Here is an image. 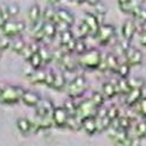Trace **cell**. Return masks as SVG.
<instances>
[{"label": "cell", "mask_w": 146, "mask_h": 146, "mask_svg": "<svg viewBox=\"0 0 146 146\" xmlns=\"http://www.w3.org/2000/svg\"><path fill=\"white\" fill-rule=\"evenodd\" d=\"M25 92L19 86H4L0 88V102L4 104H15L21 101V97Z\"/></svg>", "instance_id": "6da1fadb"}, {"label": "cell", "mask_w": 146, "mask_h": 146, "mask_svg": "<svg viewBox=\"0 0 146 146\" xmlns=\"http://www.w3.org/2000/svg\"><path fill=\"white\" fill-rule=\"evenodd\" d=\"M101 61H102V54L100 50L97 49H90L87 50L84 54H82L78 60H77V63L82 67H86V68H90V69H95V68H98L101 64Z\"/></svg>", "instance_id": "7a4b0ae2"}, {"label": "cell", "mask_w": 146, "mask_h": 146, "mask_svg": "<svg viewBox=\"0 0 146 146\" xmlns=\"http://www.w3.org/2000/svg\"><path fill=\"white\" fill-rule=\"evenodd\" d=\"M87 89V80L84 76H77L67 86V92L71 98H76L83 95Z\"/></svg>", "instance_id": "3957f363"}, {"label": "cell", "mask_w": 146, "mask_h": 146, "mask_svg": "<svg viewBox=\"0 0 146 146\" xmlns=\"http://www.w3.org/2000/svg\"><path fill=\"white\" fill-rule=\"evenodd\" d=\"M115 35H116V29H115L113 26L102 25V26H100V28H98V31H97L95 36H96L97 41L104 46V44H108L109 42H110L113 39Z\"/></svg>", "instance_id": "277c9868"}, {"label": "cell", "mask_w": 146, "mask_h": 146, "mask_svg": "<svg viewBox=\"0 0 146 146\" xmlns=\"http://www.w3.org/2000/svg\"><path fill=\"white\" fill-rule=\"evenodd\" d=\"M125 58H126V63L131 66H138L143 62V53L135 47H129L125 50Z\"/></svg>", "instance_id": "5b68a950"}, {"label": "cell", "mask_w": 146, "mask_h": 146, "mask_svg": "<svg viewBox=\"0 0 146 146\" xmlns=\"http://www.w3.org/2000/svg\"><path fill=\"white\" fill-rule=\"evenodd\" d=\"M54 104L49 100H41L39 104L35 106L36 116L44 118V117H52V113L54 111Z\"/></svg>", "instance_id": "8992f818"}, {"label": "cell", "mask_w": 146, "mask_h": 146, "mask_svg": "<svg viewBox=\"0 0 146 146\" xmlns=\"http://www.w3.org/2000/svg\"><path fill=\"white\" fill-rule=\"evenodd\" d=\"M67 119H68V113L63 109V106L55 108L54 111L52 113V120L53 123L58 126V127H64L67 124Z\"/></svg>", "instance_id": "52a82bcc"}, {"label": "cell", "mask_w": 146, "mask_h": 146, "mask_svg": "<svg viewBox=\"0 0 146 146\" xmlns=\"http://www.w3.org/2000/svg\"><path fill=\"white\" fill-rule=\"evenodd\" d=\"M55 21H61V22L67 23L68 26H71L75 21V18L71 14V12H69L68 9L58 8V9L55 11Z\"/></svg>", "instance_id": "ba28073f"}, {"label": "cell", "mask_w": 146, "mask_h": 146, "mask_svg": "<svg viewBox=\"0 0 146 146\" xmlns=\"http://www.w3.org/2000/svg\"><path fill=\"white\" fill-rule=\"evenodd\" d=\"M118 6L121 12H124L126 14H132L135 15L138 9L141 7L140 1H118Z\"/></svg>", "instance_id": "9c48e42d"}, {"label": "cell", "mask_w": 146, "mask_h": 146, "mask_svg": "<svg viewBox=\"0 0 146 146\" xmlns=\"http://www.w3.org/2000/svg\"><path fill=\"white\" fill-rule=\"evenodd\" d=\"M83 23H86V26L88 27L89 29V35H96L97 31L100 28V25H98V21H97L96 17L91 13H86L83 18Z\"/></svg>", "instance_id": "30bf717a"}, {"label": "cell", "mask_w": 146, "mask_h": 146, "mask_svg": "<svg viewBox=\"0 0 146 146\" xmlns=\"http://www.w3.org/2000/svg\"><path fill=\"white\" fill-rule=\"evenodd\" d=\"M1 31L4 33V36L8 39H12L14 36H18L19 35V32H18V21H6L5 25L1 27Z\"/></svg>", "instance_id": "8fae6325"}, {"label": "cell", "mask_w": 146, "mask_h": 146, "mask_svg": "<svg viewBox=\"0 0 146 146\" xmlns=\"http://www.w3.org/2000/svg\"><path fill=\"white\" fill-rule=\"evenodd\" d=\"M136 32V23L133 20L129 19L123 23V27H121V35L125 41H130L133 38V34Z\"/></svg>", "instance_id": "7c38bea8"}, {"label": "cell", "mask_w": 146, "mask_h": 146, "mask_svg": "<svg viewBox=\"0 0 146 146\" xmlns=\"http://www.w3.org/2000/svg\"><path fill=\"white\" fill-rule=\"evenodd\" d=\"M21 101L28 106H34L35 108L39 104V102L41 101V97L34 91L25 90V92H23V95L21 97Z\"/></svg>", "instance_id": "4fadbf2b"}, {"label": "cell", "mask_w": 146, "mask_h": 146, "mask_svg": "<svg viewBox=\"0 0 146 146\" xmlns=\"http://www.w3.org/2000/svg\"><path fill=\"white\" fill-rule=\"evenodd\" d=\"M141 90L140 89H131L126 95H125V104L131 106L137 104L140 98H141Z\"/></svg>", "instance_id": "5bb4252c"}, {"label": "cell", "mask_w": 146, "mask_h": 146, "mask_svg": "<svg viewBox=\"0 0 146 146\" xmlns=\"http://www.w3.org/2000/svg\"><path fill=\"white\" fill-rule=\"evenodd\" d=\"M58 63L62 66L67 71H74L76 69V67H77V61L70 54H64Z\"/></svg>", "instance_id": "9a60e30c"}, {"label": "cell", "mask_w": 146, "mask_h": 146, "mask_svg": "<svg viewBox=\"0 0 146 146\" xmlns=\"http://www.w3.org/2000/svg\"><path fill=\"white\" fill-rule=\"evenodd\" d=\"M102 96L104 97V100H110L112 97L116 96L117 91H116V86L113 82H105L103 84V88H102Z\"/></svg>", "instance_id": "2e32d148"}, {"label": "cell", "mask_w": 146, "mask_h": 146, "mask_svg": "<svg viewBox=\"0 0 146 146\" xmlns=\"http://www.w3.org/2000/svg\"><path fill=\"white\" fill-rule=\"evenodd\" d=\"M104 61H105V67L108 70H110L112 72H117V69L119 67V61L116 55L108 54L106 56H104Z\"/></svg>", "instance_id": "e0dca14e"}, {"label": "cell", "mask_w": 146, "mask_h": 146, "mask_svg": "<svg viewBox=\"0 0 146 146\" xmlns=\"http://www.w3.org/2000/svg\"><path fill=\"white\" fill-rule=\"evenodd\" d=\"M28 17H29V20H31L33 26L35 25V23H38L41 20V18H42V13H41L40 6L39 5H33L29 8V11H28Z\"/></svg>", "instance_id": "ac0fdd59"}, {"label": "cell", "mask_w": 146, "mask_h": 146, "mask_svg": "<svg viewBox=\"0 0 146 146\" xmlns=\"http://www.w3.org/2000/svg\"><path fill=\"white\" fill-rule=\"evenodd\" d=\"M82 127L84 129L88 135L92 136L96 133V120H95V117H89V118H86L82 120Z\"/></svg>", "instance_id": "d6986e66"}, {"label": "cell", "mask_w": 146, "mask_h": 146, "mask_svg": "<svg viewBox=\"0 0 146 146\" xmlns=\"http://www.w3.org/2000/svg\"><path fill=\"white\" fill-rule=\"evenodd\" d=\"M17 126L22 135H28L32 132V121L26 118H20L17 121Z\"/></svg>", "instance_id": "ffe728a7"}, {"label": "cell", "mask_w": 146, "mask_h": 146, "mask_svg": "<svg viewBox=\"0 0 146 146\" xmlns=\"http://www.w3.org/2000/svg\"><path fill=\"white\" fill-rule=\"evenodd\" d=\"M56 27L53 22H44V25L42 27V33L44 39H53L56 35Z\"/></svg>", "instance_id": "44dd1931"}, {"label": "cell", "mask_w": 146, "mask_h": 146, "mask_svg": "<svg viewBox=\"0 0 146 146\" xmlns=\"http://www.w3.org/2000/svg\"><path fill=\"white\" fill-rule=\"evenodd\" d=\"M116 86V91L117 94H121V95H126L131 89L129 87V83L126 78H119L118 81H116L115 83Z\"/></svg>", "instance_id": "7402d4cb"}, {"label": "cell", "mask_w": 146, "mask_h": 146, "mask_svg": "<svg viewBox=\"0 0 146 146\" xmlns=\"http://www.w3.org/2000/svg\"><path fill=\"white\" fill-rule=\"evenodd\" d=\"M44 78H46V72L44 71H39L36 70L32 74L28 75V80L31 81V83L33 84H41L44 83Z\"/></svg>", "instance_id": "603a6c76"}, {"label": "cell", "mask_w": 146, "mask_h": 146, "mask_svg": "<svg viewBox=\"0 0 146 146\" xmlns=\"http://www.w3.org/2000/svg\"><path fill=\"white\" fill-rule=\"evenodd\" d=\"M66 78L62 74H55L54 72V81H53V86L52 88L55 90H62L66 87Z\"/></svg>", "instance_id": "cb8c5ba5"}, {"label": "cell", "mask_w": 146, "mask_h": 146, "mask_svg": "<svg viewBox=\"0 0 146 146\" xmlns=\"http://www.w3.org/2000/svg\"><path fill=\"white\" fill-rule=\"evenodd\" d=\"M135 135H136V138H138V139L146 137V120H140L136 125Z\"/></svg>", "instance_id": "d4e9b609"}, {"label": "cell", "mask_w": 146, "mask_h": 146, "mask_svg": "<svg viewBox=\"0 0 146 146\" xmlns=\"http://www.w3.org/2000/svg\"><path fill=\"white\" fill-rule=\"evenodd\" d=\"M38 53H39V55H40V57L42 60V64H48L53 60L52 53L48 50L46 47H40V49H39Z\"/></svg>", "instance_id": "484cf974"}, {"label": "cell", "mask_w": 146, "mask_h": 146, "mask_svg": "<svg viewBox=\"0 0 146 146\" xmlns=\"http://www.w3.org/2000/svg\"><path fill=\"white\" fill-rule=\"evenodd\" d=\"M129 87L130 89H143V87L145 86V81L140 77H132L130 80H127Z\"/></svg>", "instance_id": "4316f807"}, {"label": "cell", "mask_w": 146, "mask_h": 146, "mask_svg": "<svg viewBox=\"0 0 146 146\" xmlns=\"http://www.w3.org/2000/svg\"><path fill=\"white\" fill-rule=\"evenodd\" d=\"M25 46H26V43H25V41H23L21 38H15L13 41H11V46H9V47H11L15 53L20 54Z\"/></svg>", "instance_id": "83f0119b"}, {"label": "cell", "mask_w": 146, "mask_h": 146, "mask_svg": "<svg viewBox=\"0 0 146 146\" xmlns=\"http://www.w3.org/2000/svg\"><path fill=\"white\" fill-rule=\"evenodd\" d=\"M89 100H90V102L94 104V106H95L96 109L101 108V106L103 105V103H104V97L102 96L101 92H94L92 96L90 97Z\"/></svg>", "instance_id": "f1b7e54d"}, {"label": "cell", "mask_w": 146, "mask_h": 146, "mask_svg": "<svg viewBox=\"0 0 146 146\" xmlns=\"http://www.w3.org/2000/svg\"><path fill=\"white\" fill-rule=\"evenodd\" d=\"M74 34H72L70 31H66L63 33H61L60 35V42H61V46H67L69 42H71L72 40H74Z\"/></svg>", "instance_id": "f546056e"}, {"label": "cell", "mask_w": 146, "mask_h": 146, "mask_svg": "<svg viewBox=\"0 0 146 146\" xmlns=\"http://www.w3.org/2000/svg\"><path fill=\"white\" fill-rule=\"evenodd\" d=\"M63 109L66 110V112L68 113V117H74L76 116V110H77V105L72 102V101H67L64 103Z\"/></svg>", "instance_id": "4dcf8cb0"}, {"label": "cell", "mask_w": 146, "mask_h": 146, "mask_svg": "<svg viewBox=\"0 0 146 146\" xmlns=\"http://www.w3.org/2000/svg\"><path fill=\"white\" fill-rule=\"evenodd\" d=\"M81 124H82L81 121H80V120L74 116V117H68L66 126H67V127H69V129H71V130H80V129L82 127V125H81Z\"/></svg>", "instance_id": "1f68e13d"}, {"label": "cell", "mask_w": 146, "mask_h": 146, "mask_svg": "<svg viewBox=\"0 0 146 146\" xmlns=\"http://www.w3.org/2000/svg\"><path fill=\"white\" fill-rule=\"evenodd\" d=\"M28 61H29V63H31L32 68H33V69H35V70H38V69L42 66V60H41V57H40L39 53L33 54V55H32V57H31Z\"/></svg>", "instance_id": "d6a6232c"}, {"label": "cell", "mask_w": 146, "mask_h": 146, "mask_svg": "<svg viewBox=\"0 0 146 146\" xmlns=\"http://www.w3.org/2000/svg\"><path fill=\"white\" fill-rule=\"evenodd\" d=\"M117 74L120 75V78H126L130 74V66L127 63H119L117 69Z\"/></svg>", "instance_id": "836d02e7"}, {"label": "cell", "mask_w": 146, "mask_h": 146, "mask_svg": "<svg viewBox=\"0 0 146 146\" xmlns=\"http://www.w3.org/2000/svg\"><path fill=\"white\" fill-rule=\"evenodd\" d=\"M78 55H82L87 52V43L84 42L83 39H76V44H75V50Z\"/></svg>", "instance_id": "e575fe53"}, {"label": "cell", "mask_w": 146, "mask_h": 146, "mask_svg": "<svg viewBox=\"0 0 146 146\" xmlns=\"http://www.w3.org/2000/svg\"><path fill=\"white\" fill-rule=\"evenodd\" d=\"M106 116L111 121L116 120L119 117V109L117 106H110L109 109H106Z\"/></svg>", "instance_id": "d590c367"}, {"label": "cell", "mask_w": 146, "mask_h": 146, "mask_svg": "<svg viewBox=\"0 0 146 146\" xmlns=\"http://www.w3.org/2000/svg\"><path fill=\"white\" fill-rule=\"evenodd\" d=\"M133 17H135L140 23H143V25H146V8H144L143 6L138 9V12Z\"/></svg>", "instance_id": "8d00e7d4"}, {"label": "cell", "mask_w": 146, "mask_h": 146, "mask_svg": "<svg viewBox=\"0 0 146 146\" xmlns=\"http://www.w3.org/2000/svg\"><path fill=\"white\" fill-rule=\"evenodd\" d=\"M7 11H8L9 18H14V17H17L19 14L20 7L17 4H11V5H7Z\"/></svg>", "instance_id": "74e56055"}, {"label": "cell", "mask_w": 146, "mask_h": 146, "mask_svg": "<svg viewBox=\"0 0 146 146\" xmlns=\"http://www.w3.org/2000/svg\"><path fill=\"white\" fill-rule=\"evenodd\" d=\"M137 104H138V112L146 118V97H141Z\"/></svg>", "instance_id": "f35d334b"}, {"label": "cell", "mask_w": 146, "mask_h": 146, "mask_svg": "<svg viewBox=\"0 0 146 146\" xmlns=\"http://www.w3.org/2000/svg\"><path fill=\"white\" fill-rule=\"evenodd\" d=\"M78 34H80V39H83L89 35V29L86 26V23H83V22L81 23V26L78 27Z\"/></svg>", "instance_id": "ab89813d"}, {"label": "cell", "mask_w": 146, "mask_h": 146, "mask_svg": "<svg viewBox=\"0 0 146 146\" xmlns=\"http://www.w3.org/2000/svg\"><path fill=\"white\" fill-rule=\"evenodd\" d=\"M53 81H54V72H53V71L46 72V78H44V84H46V86H48V87L52 88Z\"/></svg>", "instance_id": "60d3db41"}, {"label": "cell", "mask_w": 146, "mask_h": 146, "mask_svg": "<svg viewBox=\"0 0 146 146\" xmlns=\"http://www.w3.org/2000/svg\"><path fill=\"white\" fill-rule=\"evenodd\" d=\"M131 144H132V138H127V139H125V140H123V141H119V143H115V145L116 146H131Z\"/></svg>", "instance_id": "b9f144b4"}, {"label": "cell", "mask_w": 146, "mask_h": 146, "mask_svg": "<svg viewBox=\"0 0 146 146\" xmlns=\"http://www.w3.org/2000/svg\"><path fill=\"white\" fill-rule=\"evenodd\" d=\"M5 22H6V20H5V18H4V14H3L1 8H0V28H1V27L5 25Z\"/></svg>", "instance_id": "7bdbcfd3"}, {"label": "cell", "mask_w": 146, "mask_h": 146, "mask_svg": "<svg viewBox=\"0 0 146 146\" xmlns=\"http://www.w3.org/2000/svg\"><path fill=\"white\" fill-rule=\"evenodd\" d=\"M140 43L146 47V33H144V32L140 34Z\"/></svg>", "instance_id": "ee69618b"}, {"label": "cell", "mask_w": 146, "mask_h": 146, "mask_svg": "<svg viewBox=\"0 0 146 146\" xmlns=\"http://www.w3.org/2000/svg\"><path fill=\"white\" fill-rule=\"evenodd\" d=\"M143 32H144V33H146V25H144V26H143Z\"/></svg>", "instance_id": "f6af8a7d"}, {"label": "cell", "mask_w": 146, "mask_h": 146, "mask_svg": "<svg viewBox=\"0 0 146 146\" xmlns=\"http://www.w3.org/2000/svg\"><path fill=\"white\" fill-rule=\"evenodd\" d=\"M1 54H3V50H0V57H1Z\"/></svg>", "instance_id": "bcb514c9"}]
</instances>
